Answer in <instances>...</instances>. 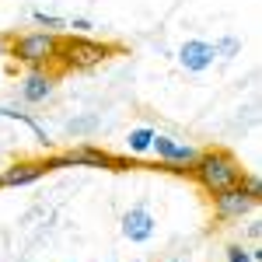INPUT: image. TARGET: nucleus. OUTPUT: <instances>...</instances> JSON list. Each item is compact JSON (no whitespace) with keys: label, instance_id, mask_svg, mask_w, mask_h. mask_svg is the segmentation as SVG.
<instances>
[{"label":"nucleus","instance_id":"obj_1","mask_svg":"<svg viewBox=\"0 0 262 262\" xmlns=\"http://www.w3.org/2000/svg\"><path fill=\"white\" fill-rule=\"evenodd\" d=\"M185 171H189V175L196 179V185H200L203 192H210V196L231 189V185H242V179H245V168L234 161V154H227L221 147L196 154V161L189 164Z\"/></svg>","mask_w":262,"mask_h":262},{"label":"nucleus","instance_id":"obj_2","mask_svg":"<svg viewBox=\"0 0 262 262\" xmlns=\"http://www.w3.org/2000/svg\"><path fill=\"white\" fill-rule=\"evenodd\" d=\"M108 53H112V46H105V42H95L88 35H70V39H60L56 60L63 70H91L101 60H108Z\"/></svg>","mask_w":262,"mask_h":262},{"label":"nucleus","instance_id":"obj_3","mask_svg":"<svg viewBox=\"0 0 262 262\" xmlns=\"http://www.w3.org/2000/svg\"><path fill=\"white\" fill-rule=\"evenodd\" d=\"M56 49H60V35H53V32H28V35L11 42V56L32 70L56 63Z\"/></svg>","mask_w":262,"mask_h":262},{"label":"nucleus","instance_id":"obj_4","mask_svg":"<svg viewBox=\"0 0 262 262\" xmlns=\"http://www.w3.org/2000/svg\"><path fill=\"white\" fill-rule=\"evenodd\" d=\"M150 150L161 158L171 171H185L189 164L196 161V147L192 143H185V140H175V137H168V133H154V140H150Z\"/></svg>","mask_w":262,"mask_h":262},{"label":"nucleus","instance_id":"obj_5","mask_svg":"<svg viewBox=\"0 0 262 262\" xmlns=\"http://www.w3.org/2000/svg\"><path fill=\"white\" fill-rule=\"evenodd\" d=\"M255 206H259V200L248 196L242 185H231L224 192H213V210H217L221 221H242L245 213H252Z\"/></svg>","mask_w":262,"mask_h":262},{"label":"nucleus","instance_id":"obj_6","mask_svg":"<svg viewBox=\"0 0 262 262\" xmlns=\"http://www.w3.org/2000/svg\"><path fill=\"white\" fill-rule=\"evenodd\" d=\"M213 60H217V49H213L210 42H203V39L182 42L179 63L185 67V70H189V74H200V70H206V67H213Z\"/></svg>","mask_w":262,"mask_h":262},{"label":"nucleus","instance_id":"obj_7","mask_svg":"<svg viewBox=\"0 0 262 262\" xmlns=\"http://www.w3.org/2000/svg\"><path fill=\"white\" fill-rule=\"evenodd\" d=\"M70 164H88V168H126V161L122 158H116V154H108V150H98V147H91V143H81V147H74L70 154Z\"/></svg>","mask_w":262,"mask_h":262},{"label":"nucleus","instance_id":"obj_8","mask_svg":"<svg viewBox=\"0 0 262 262\" xmlns=\"http://www.w3.org/2000/svg\"><path fill=\"white\" fill-rule=\"evenodd\" d=\"M46 175V164L42 161H14L11 168L0 171V189H14V185H28Z\"/></svg>","mask_w":262,"mask_h":262},{"label":"nucleus","instance_id":"obj_9","mask_svg":"<svg viewBox=\"0 0 262 262\" xmlns=\"http://www.w3.org/2000/svg\"><path fill=\"white\" fill-rule=\"evenodd\" d=\"M122 234H126V242H147V238L154 234V217H150V210H147V206H133V210L122 217Z\"/></svg>","mask_w":262,"mask_h":262},{"label":"nucleus","instance_id":"obj_10","mask_svg":"<svg viewBox=\"0 0 262 262\" xmlns=\"http://www.w3.org/2000/svg\"><path fill=\"white\" fill-rule=\"evenodd\" d=\"M49 95H53V77H49V74H42V70H32V74L25 77V84H21V98L32 101V105L46 101Z\"/></svg>","mask_w":262,"mask_h":262},{"label":"nucleus","instance_id":"obj_11","mask_svg":"<svg viewBox=\"0 0 262 262\" xmlns=\"http://www.w3.org/2000/svg\"><path fill=\"white\" fill-rule=\"evenodd\" d=\"M150 140H154V129L150 126H137V129H129L126 147H129V154H147L150 150Z\"/></svg>","mask_w":262,"mask_h":262},{"label":"nucleus","instance_id":"obj_12","mask_svg":"<svg viewBox=\"0 0 262 262\" xmlns=\"http://www.w3.org/2000/svg\"><path fill=\"white\" fill-rule=\"evenodd\" d=\"M0 116H4V119H18V122H25V126L35 133V140H39L42 147H49V137H46V129H42V126L32 119L28 112H18V108H7V105H4V108H0Z\"/></svg>","mask_w":262,"mask_h":262},{"label":"nucleus","instance_id":"obj_13","mask_svg":"<svg viewBox=\"0 0 262 262\" xmlns=\"http://www.w3.org/2000/svg\"><path fill=\"white\" fill-rule=\"evenodd\" d=\"M32 18H35V25H46V32H53V28H63V25H67L63 18H56V14H46V11H35Z\"/></svg>","mask_w":262,"mask_h":262},{"label":"nucleus","instance_id":"obj_14","mask_svg":"<svg viewBox=\"0 0 262 262\" xmlns=\"http://www.w3.org/2000/svg\"><path fill=\"white\" fill-rule=\"evenodd\" d=\"M95 126H98V119H95V116H88V119H70V122H67V129H70V133H91Z\"/></svg>","mask_w":262,"mask_h":262},{"label":"nucleus","instance_id":"obj_15","mask_svg":"<svg viewBox=\"0 0 262 262\" xmlns=\"http://www.w3.org/2000/svg\"><path fill=\"white\" fill-rule=\"evenodd\" d=\"M242 189L248 192V196H255V200H262V182H259V175H248V171H245Z\"/></svg>","mask_w":262,"mask_h":262},{"label":"nucleus","instance_id":"obj_16","mask_svg":"<svg viewBox=\"0 0 262 262\" xmlns=\"http://www.w3.org/2000/svg\"><path fill=\"white\" fill-rule=\"evenodd\" d=\"M227 262H252V252H245L242 245H231L227 248Z\"/></svg>","mask_w":262,"mask_h":262},{"label":"nucleus","instance_id":"obj_17","mask_svg":"<svg viewBox=\"0 0 262 262\" xmlns=\"http://www.w3.org/2000/svg\"><path fill=\"white\" fill-rule=\"evenodd\" d=\"M70 28H74L77 35H88V32H91L95 25H91V21H88V18H74V21H70Z\"/></svg>","mask_w":262,"mask_h":262},{"label":"nucleus","instance_id":"obj_18","mask_svg":"<svg viewBox=\"0 0 262 262\" xmlns=\"http://www.w3.org/2000/svg\"><path fill=\"white\" fill-rule=\"evenodd\" d=\"M248 234H252V238H262V224L255 221V224H252V227H248Z\"/></svg>","mask_w":262,"mask_h":262},{"label":"nucleus","instance_id":"obj_19","mask_svg":"<svg viewBox=\"0 0 262 262\" xmlns=\"http://www.w3.org/2000/svg\"><path fill=\"white\" fill-rule=\"evenodd\" d=\"M168 262H179V259H168Z\"/></svg>","mask_w":262,"mask_h":262}]
</instances>
